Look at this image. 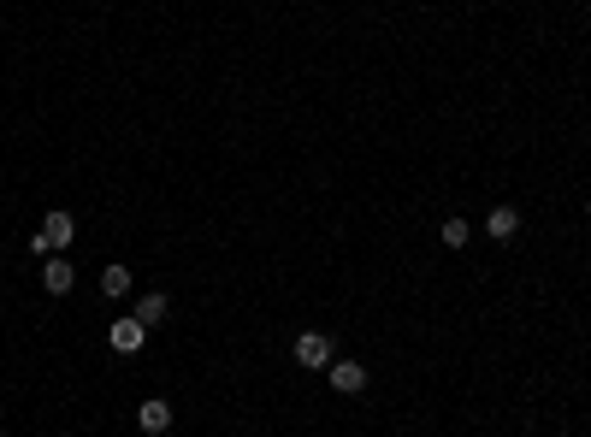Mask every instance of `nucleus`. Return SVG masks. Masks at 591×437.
Listing matches in <instances>:
<instances>
[{"label":"nucleus","mask_w":591,"mask_h":437,"mask_svg":"<svg viewBox=\"0 0 591 437\" xmlns=\"http://www.w3.org/2000/svg\"><path fill=\"white\" fill-rule=\"evenodd\" d=\"M438 236H444V248H468L473 224H468V219H444V231H438Z\"/></svg>","instance_id":"nucleus-10"},{"label":"nucleus","mask_w":591,"mask_h":437,"mask_svg":"<svg viewBox=\"0 0 591 437\" xmlns=\"http://www.w3.org/2000/svg\"><path fill=\"white\" fill-rule=\"evenodd\" d=\"M142 337H148V326L136 314H124V319H112V331H107V343L119 349V355H136L142 349Z\"/></svg>","instance_id":"nucleus-3"},{"label":"nucleus","mask_w":591,"mask_h":437,"mask_svg":"<svg viewBox=\"0 0 591 437\" xmlns=\"http://www.w3.org/2000/svg\"><path fill=\"white\" fill-rule=\"evenodd\" d=\"M514 231H521V207H491V213H485V236H497V243H509Z\"/></svg>","instance_id":"nucleus-7"},{"label":"nucleus","mask_w":591,"mask_h":437,"mask_svg":"<svg viewBox=\"0 0 591 437\" xmlns=\"http://www.w3.org/2000/svg\"><path fill=\"white\" fill-rule=\"evenodd\" d=\"M166 307H172V302H166V296H160V290H148V296H142V302H136V307H131V314H136V319H142V326H160V319H166Z\"/></svg>","instance_id":"nucleus-9"},{"label":"nucleus","mask_w":591,"mask_h":437,"mask_svg":"<svg viewBox=\"0 0 591 437\" xmlns=\"http://www.w3.org/2000/svg\"><path fill=\"white\" fill-rule=\"evenodd\" d=\"M325 379H332L337 396H361V390H367V367H361V360H332Z\"/></svg>","instance_id":"nucleus-2"},{"label":"nucleus","mask_w":591,"mask_h":437,"mask_svg":"<svg viewBox=\"0 0 591 437\" xmlns=\"http://www.w3.org/2000/svg\"><path fill=\"white\" fill-rule=\"evenodd\" d=\"M136 426H142L148 437H160V432H172V402H160V396H148L142 408H136Z\"/></svg>","instance_id":"nucleus-5"},{"label":"nucleus","mask_w":591,"mask_h":437,"mask_svg":"<svg viewBox=\"0 0 591 437\" xmlns=\"http://www.w3.org/2000/svg\"><path fill=\"white\" fill-rule=\"evenodd\" d=\"M332 360H337V349H332V337H325V331H301V337H296V367L325 372Z\"/></svg>","instance_id":"nucleus-1"},{"label":"nucleus","mask_w":591,"mask_h":437,"mask_svg":"<svg viewBox=\"0 0 591 437\" xmlns=\"http://www.w3.org/2000/svg\"><path fill=\"white\" fill-rule=\"evenodd\" d=\"M71 284H78V266H71L66 255H47V266H42V290H47V296H66Z\"/></svg>","instance_id":"nucleus-4"},{"label":"nucleus","mask_w":591,"mask_h":437,"mask_svg":"<svg viewBox=\"0 0 591 437\" xmlns=\"http://www.w3.org/2000/svg\"><path fill=\"white\" fill-rule=\"evenodd\" d=\"M100 296H107V302H124V296H131V266H107L100 272Z\"/></svg>","instance_id":"nucleus-8"},{"label":"nucleus","mask_w":591,"mask_h":437,"mask_svg":"<svg viewBox=\"0 0 591 437\" xmlns=\"http://www.w3.org/2000/svg\"><path fill=\"white\" fill-rule=\"evenodd\" d=\"M42 236H47V248H54V255H66V243L78 236V219H71V213H47L42 219Z\"/></svg>","instance_id":"nucleus-6"}]
</instances>
